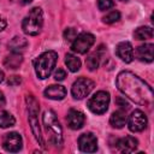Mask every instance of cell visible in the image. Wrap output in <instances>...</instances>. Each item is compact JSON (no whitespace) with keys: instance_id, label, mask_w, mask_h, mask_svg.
Segmentation results:
<instances>
[{"instance_id":"cell-1","label":"cell","mask_w":154,"mask_h":154,"mask_svg":"<svg viewBox=\"0 0 154 154\" xmlns=\"http://www.w3.org/2000/svg\"><path fill=\"white\" fill-rule=\"evenodd\" d=\"M116 84L118 89L131 101L142 106H149L153 102L152 87L130 71H122L118 73Z\"/></svg>"},{"instance_id":"cell-2","label":"cell","mask_w":154,"mask_h":154,"mask_svg":"<svg viewBox=\"0 0 154 154\" xmlns=\"http://www.w3.org/2000/svg\"><path fill=\"white\" fill-rule=\"evenodd\" d=\"M42 122L45 130L47 132L48 140L55 147H61L63 144V129L60 126V123L55 116V113L52 109L45 111L42 116Z\"/></svg>"},{"instance_id":"cell-3","label":"cell","mask_w":154,"mask_h":154,"mask_svg":"<svg viewBox=\"0 0 154 154\" xmlns=\"http://www.w3.org/2000/svg\"><path fill=\"white\" fill-rule=\"evenodd\" d=\"M57 60H58V54L54 51H47L42 53L40 57H37L34 60V67L37 77L41 79L48 78L53 69L55 67Z\"/></svg>"},{"instance_id":"cell-4","label":"cell","mask_w":154,"mask_h":154,"mask_svg":"<svg viewBox=\"0 0 154 154\" xmlns=\"http://www.w3.org/2000/svg\"><path fill=\"white\" fill-rule=\"evenodd\" d=\"M43 25V14L40 7H34L29 11L28 16L22 22V29L30 36L37 35Z\"/></svg>"},{"instance_id":"cell-5","label":"cell","mask_w":154,"mask_h":154,"mask_svg":"<svg viewBox=\"0 0 154 154\" xmlns=\"http://www.w3.org/2000/svg\"><path fill=\"white\" fill-rule=\"evenodd\" d=\"M26 101V106H28V112H29V123H30V128L31 131L36 138V141L43 147L45 142L42 140V135H41V130H40V124H38V112H40V106L37 100L32 96V95H26L25 97Z\"/></svg>"},{"instance_id":"cell-6","label":"cell","mask_w":154,"mask_h":154,"mask_svg":"<svg viewBox=\"0 0 154 154\" xmlns=\"http://www.w3.org/2000/svg\"><path fill=\"white\" fill-rule=\"evenodd\" d=\"M108 103H109V94L107 91L100 90L88 100V108L95 114H102L107 111Z\"/></svg>"},{"instance_id":"cell-7","label":"cell","mask_w":154,"mask_h":154,"mask_svg":"<svg viewBox=\"0 0 154 154\" xmlns=\"http://www.w3.org/2000/svg\"><path fill=\"white\" fill-rule=\"evenodd\" d=\"M93 89H94V82L89 78L81 77L77 81H75V83L72 84L71 94L75 99L81 100V99H84L85 96H88Z\"/></svg>"},{"instance_id":"cell-8","label":"cell","mask_w":154,"mask_h":154,"mask_svg":"<svg viewBox=\"0 0 154 154\" xmlns=\"http://www.w3.org/2000/svg\"><path fill=\"white\" fill-rule=\"evenodd\" d=\"M95 42V37L94 35L89 34V32H82L79 35L76 36V38L72 42V51L79 54H84L89 51V48L94 45Z\"/></svg>"},{"instance_id":"cell-9","label":"cell","mask_w":154,"mask_h":154,"mask_svg":"<svg viewBox=\"0 0 154 154\" xmlns=\"http://www.w3.org/2000/svg\"><path fill=\"white\" fill-rule=\"evenodd\" d=\"M126 122L129 125V130L132 132H140V131L144 130V128L147 126V123H148L146 114L140 109H135L130 114V117Z\"/></svg>"},{"instance_id":"cell-10","label":"cell","mask_w":154,"mask_h":154,"mask_svg":"<svg viewBox=\"0 0 154 154\" xmlns=\"http://www.w3.org/2000/svg\"><path fill=\"white\" fill-rule=\"evenodd\" d=\"M78 147L84 153H94L97 149V138L91 132L82 134L78 138Z\"/></svg>"},{"instance_id":"cell-11","label":"cell","mask_w":154,"mask_h":154,"mask_svg":"<svg viewBox=\"0 0 154 154\" xmlns=\"http://www.w3.org/2000/svg\"><path fill=\"white\" fill-rule=\"evenodd\" d=\"M22 137L18 132H8L2 138V147L5 150L16 153L22 148Z\"/></svg>"},{"instance_id":"cell-12","label":"cell","mask_w":154,"mask_h":154,"mask_svg":"<svg viewBox=\"0 0 154 154\" xmlns=\"http://www.w3.org/2000/svg\"><path fill=\"white\" fill-rule=\"evenodd\" d=\"M66 122H67L69 128H71L72 130H78V129H81V128L84 125L85 117H84V114H83L82 112L71 108V109L67 112Z\"/></svg>"},{"instance_id":"cell-13","label":"cell","mask_w":154,"mask_h":154,"mask_svg":"<svg viewBox=\"0 0 154 154\" xmlns=\"http://www.w3.org/2000/svg\"><path fill=\"white\" fill-rule=\"evenodd\" d=\"M116 54L125 63H131L134 59V49L130 42L124 41L117 45L116 47Z\"/></svg>"},{"instance_id":"cell-14","label":"cell","mask_w":154,"mask_h":154,"mask_svg":"<svg viewBox=\"0 0 154 154\" xmlns=\"http://www.w3.org/2000/svg\"><path fill=\"white\" fill-rule=\"evenodd\" d=\"M137 146H138V141L132 136H125L120 138L117 143V147L122 153H132L136 150Z\"/></svg>"},{"instance_id":"cell-15","label":"cell","mask_w":154,"mask_h":154,"mask_svg":"<svg viewBox=\"0 0 154 154\" xmlns=\"http://www.w3.org/2000/svg\"><path fill=\"white\" fill-rule=\"evenodd\" d=\"M43 94L46 97L52 100H63L66 96V89L60 84H52L45 89Z\"/></svg>"},{"instance_id":"cell-16","label":"cell","mask_w":154,"mask_h":154,"mask_svg":"<svg viewBox=\"0 0 154 154\" xmlns=\"http://www.w3.org/2000/svg\"><path fill=\"white\" fill-rule=\"evenodd\" d=\"M153 49L154 46L152 43H144L137 48V58L141 61L152 63L153 61Z\"/></svg>"},{"instance_id":"cell-17","label":"cell","mask_w":154,"mask_h":154,"mask_svg":"<svg viewBox=\"0 0 154 154\" xmlns=\"http://www.w3.org/2000/svg\"><path fill=\"white\" fill-rule=\"evenodd\" d=\"M126 120H128V117H126V112L124 109H118L116 112L112 113L111 118H109V124L116 128V129H122L125 124H126Z\"/></svg>"},{"instance_id":"cell-18","label":"cell","mask_w":154,"mask_h":154,"mask_svg":"<svg viewBox=\"0 0 154 154\" xmlns=\"http://www.w3.org/2000/svg\"><path fill=\"white\" fill-rule=\"evenodd\" d=\"M23 63V57L18 52H13L12 54L7 55L4 60V65L7 69H18Z\"/></svg>"},{"instance_id":"cell-19","label":"cell","mask_w":154,"mask_h":154,"mask_svg":"<svg viewBox=\"0 0 154 154\" xmlns=\"http://www.w3.org/2000/svg\"><path fill=\"white\" fill-rule=\"evenodd\" d=\"M134 36L136 40H148L153 37V29L150 26H140L135 30Z\"/></svg>"},{"instance_id":"cell-20","label":"cell","mask_w":154,"mask_h":154,"mask_svg":"<svg viewBox=\"0 0 154 154\" xmlns=\"http://www.w3.org/2000/svg\"><path fill=\"white\" fill-rule=\"evenodd\" d=\"M14 123H16V119L11 113H8L6 111L0 112V128H2V129L11 128L14 125Z\"/></svg>"},{"instance_id":"cell-21","label":"cell","mask_w":154,"mask_h":154,"mask_svg":"<svg viewBox=\"0 0 154 154\" xmlns=\"http://www.w3.org/2000/svg\"><path fill=\"white\" fill-rule=\"evenodd\" d=\"M65 63L71 72H77L81 69V60L75 57L73 54H66L65 55Z\"/></svg>"},{"instance_id":"cell-22","label":"cell","mask_w":154,"mask_h":154,"mask_svg":"<svg viewBox=\"0 0 154 154\" xmlns=\"http://www.w3.org/2000/svg\"><path fill=\"white\" fill-rule=\"evenodd\" d=\"M10 48L13 51V52H18V51H22L24 48H26L28 46V41L26 38L24 37H20V36H16L12 38V41L10 42Z\"/></svg>"},{"instance_id":"cell-23","label":"cell","mask_w":154,"mask_h":154,"mask_svg":"<svg viewBox=\"0 0 154 154\" xmlns=\"http://www.w3.org/2000/svg\"><path fill=\"white\" fill-rule=\"evenodd\" d=\"M85 64H87V67L90 70V71H94V70H96L97 67H99V65H100V55H99V53H93V54H90L87 59H85Z\"/></svg>"},{"instance_id":"cell-24","label":"cell","mask_w":154,"mask_h":154,"mask_svg":"<svg viewBox=\"0 0 154 154\" xmlns=\"http://www.w3.org/2000/svg\"><path fill=\"white\" fill-rule=\"evenodd\" d=\"M119 19H120V13L118 11H112L102 18V22L106 23V24H112V23L118 22Z\"/></svg>"},{"instance_id":"cell-25","label":"cell","mask_w":154,"mask_h":154,"mask_svg":"<svg viewBox=\"0 0 154 154\" xmlns=\"http://www.w3.org/2000/svg\"><path fill=\"white\" fill-rule=\"evenodd\" d=\"M113 6H114L113 0H97V7H99L101 11L109 10V8L113 7Z\"/></svg>"},{"instance_id":"cell-26","label":"cell","mask_w":154,"mask_h":154,"mask_svg":"<svg viewBox=\"0 0 154 154\" xmlns=\"http://www.w3.org/2000/svg\"><path fill=\"white\" fill-rule=\"evenodd\" d=\"M77 36V32L73 28H67L65 31H64V38L67 40V41H73Z\"/></svg>"},{"instance_id":"cell-27","label":"cell","mask_w":154,"mask_h":154,"mask_svg":"<svg viewBox=\"0 0 154 154\" xmlns=\"http://www.w3.org/2000/svg\"><path fill=\"white\" fill-rule=\"evenodd\" d=\"M7 83L10 84V85H19L20 83H22V78L19 77V76H11L10 78H8V81H7Z\"/></svg>"},{"instance_id":"cell-28","label":"cell","mask_w":154,"mask_h":154,"mask_svg":"<svg viewBox=\"0 0 154 154\" xmlns=\"http://www.w3.org/2000/svg\"><path fill=\"white\" fill-rule=\"evenodd\" d=\"M116 102H117V105L120 107V109H124V111H126V109H129V103L125 101V99H123V97H118L117 100H116Z\"/></svg>"},{"instance_id":"cell-29","label":"cell","mask_w":154,"mask_h":154,"mask_svg":"<svg viewBox=\"0 0 154 154\" xmlns=\"http://www.w3.org/2000/svg\"><path fill=\"white\" fill-rule=\"evenodd\" d=\"M65 77H66V72H65V70H63V69H58V70L54 72V78H55L57 81H63Z\"/></svg>"},{"instance_id":"cell-30","label":"cell","mask_w":154,"mask_h":154,"mask_svg":"<svg viewBox=\"0 0 154 154\" xmlns=\"http://www.w3.org/2000/svg\"><path fill=\"white\" fill-rule=\"evenodd\" d=\"M5 26H6V20L0 16V31H1V30H4V29H5Z\"/></svg>"},{"instance_id":"cell-31","label":"cell","mask_w":154,"mask_h":154,"mask_svg":"<svg viewBox=\"0 0 154 154\" xmlns=\"http://www.w3.org/2000/svg\"><path fill=\"white\" fill-rule=\"evenodd\" d=\"M5 103H6V101H5V96H4V94L0 91V107L5 106Z\"/></svg>"},{"instance_id":"cell-32","label":"cell","mask_w":154,"mask_h":154,"mask_svg":"<svg viewBox=\"0 0 154 154\" xmlns=\"http://www.w3.org/2000/svg\"><path fill=\"white\" fill-rule=\"evenodd\" d=\"M4 81V72L0 70V82H2Z\"/></svg>"},{"instance_id":"cell-33","label":"cell","mask_w":154,"mask_h":154,"mask_svg":"<svg viewBox=\"0 0 154 154\" xmlns=\"http://www.w3.org/2000/svg\"><path fill=\"white\" fill-rule=\"evenodd\" d=\"M22 1H23V4H30L32 0H22Z\"/></svg>"},{"instance_id":"cell-34","label":"cell","mask_w":154,"mask_h":154,"mask_svg":"<svg viewBox=\"0 0 154 154\" xmlns=\"http://www.w3.org/2000/svg\"><path fill=\"white\" fill-rule=\"evenodd\" d=\"M120 1H128V0H120Z\"/></svg>"}]
</instances>
